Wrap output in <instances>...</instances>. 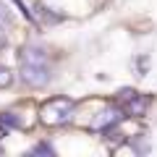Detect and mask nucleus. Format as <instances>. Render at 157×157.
<instances>
[{
    "label": "nucleus",
    "mask_w": 157,
    "mask_h": 157,
    "mask_svg": "<svg viewBox=\"0 0 157 157\" xmlns=\"http://www.w3.org/2000/svg\"><path fill=\"white\" fill-rule=\"evenodd\" d=\"M118 121H121V110L110 107V110H102L100 115L94 118V123H92V128H94V131H107L110 126H115Z\"/></svg>",
    "instance_id": "obj_4"
},
{
    "label": "nucleus",
    "mask_w": 157,
    "mask_h": 157,
    "mask_svg": "<svg viewBox=\"0 0 157 157\" xmlns=\"http://www.w3.org/2000/svg\"><path fill=\"white\" fill-rule=\"evenodd\" d=\"M8 21H11V18H8L6 8L0 6V37H3V34H6V29H8Z\"/></svg>",
    "instance_id": "obj_6"
},
{
    "label": "nucleus",
    "mask_w": 157,
    "mask_h": 157,
    "mask_svg": "<svg viewBox=\"0 0 157 157\" xmlns=\"http://www.w3.org/2000/svg\"><path fill=\"white\" fill-rule=\"evenodd\" d=\"M21 63H47V55L39 47H24L21 50Z\"/></svg>",
    "instance_id": "obj_5"
},
{
    "label": "nucleus",
    "mask_w": 157,
    "mask_h": 157,
    "mask_svg": "<svg viewBox=\"0 0 157 157\" xmlns=\"http://www.w3.org/2000/svg\"><path fill=\"white\" fill-rule=\"evenodd\" d=\"M71 115H73V102L68 97H52L39 110V118L45 126H63L71 121Z\"/></svg>",
    "instance_id": "obj_1"
},
{
    "label": "nucleus",
    "mask_w": 157,
    "mask_h": 157,
    "mask_svg": "<svg viewBox=\"0 0 157 157\" xmlns=\"http://www.w3.org/2000/svg\"><path fill=\"white\" fill-rule=\"evenodd\" d=\"M11 81H13V73L6 71V68H0V86H11Z\"/></svg>",
    "instance_id": "obj_7"
},
{
    "label": "nucleus",
    "mask_w": 157,
    "mask_h": 157,
    "mask_svg": "<svg viewBox=\"0 0 157 157\" xmlns=\"http://www.w3.org/2000/svg\"><path fill=\"white\" fill-rule=\"evenodd\" d=\"M121 100H123V113L126 115H144L147 107H149V100L144 94H136L131 89L121 92Z\"/></svg>",
    "instance_id": "obj_3"
},
{
    "label": "nucleus",
    "mask_w": 157,
    "mask_h": 157,
    "mask_svg": "<svg viewBox=\"0 0 157 157\" xmlns=\"http://www.w3.org/2000/svg\"><path fill=\"white\" fill-rule=\"evenodd\" d=\"M21 81L26 86H34V89L45 86L50 81V68H47V63H21Z\"/></svg>",
    "instance_id": "obj_2"
}]
</instances>
